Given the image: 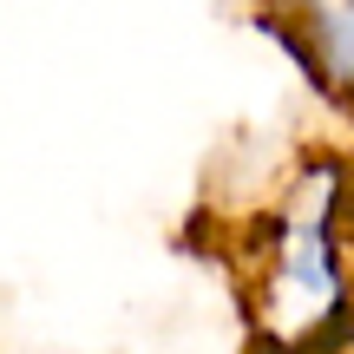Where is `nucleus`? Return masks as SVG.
<instances>
[{"label":"nucleus","instance_id":"3","mask_svg":"<svg viewBox=\"0 0 354 354\" xmlns=\"http://www.w3.org/2000/svg\"><path fill=\"white\" fill-rule=\"evenodd\" d=\"M263 7H282V0H263Z\"/></svg>","mask_w":354,"mask_h":354},{"label":"nucleus","instance_id":"2","mask_svg":"<svg viewBox=\"0 0 354 354\" xmlns=\"http://www.w3.org/2000/svg\"><path fill=\"white\" fill-rule=\"evenodd\" d=\"M256 20L289 46V59L322 99L354 112V0H282L256 7Z\"/></svg>","mask_w":354,"mask_h":354},{"label":"nucleus","instance_id":"1","mask_svg":"<svg viewBox=\"0 0 354 354\" xmlns=\"http://www.w3.org/2000/svg\"><path fill=\"white\" fill-rule=\"evenodd\" d=\"M243 308L263 354L354 342V171L342 151L295 158L243 230Z\"/></svg>","mask_w":354,"mask_h":354}]
</instances>
